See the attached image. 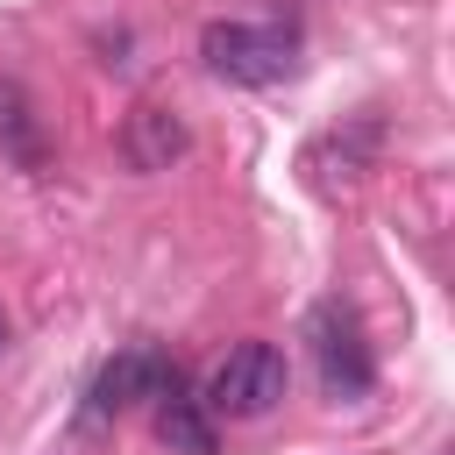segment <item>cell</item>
I'll list each match as a JSON object with an SVG mask.
<instances>
[{
  "label": "cell",
  "instance_id": "cell-5",
  "mask_svg": "<svg viewBox=\"0 0 455 455\" xmlns=\"http://www.w3.org/2000/svg\"><path fill=\"white\" fill-rule=\"evenodd\" d=\"M121 156H128V171H171L178 156H185V121L171 114V107H135L128 121H121Z\"/></svg>",
  "mask_w": 455,
  "mask_h": 455
},
{
  "label": "cell",
  "instance_id": "cell-7",
  "mask_svg": "<svg viewBox=\"0 0 455 455\" xmlns=\"http://www.w3.org/2000/svg\"><path fill=\"white\" fill-rule=\"evenodd\" d=\"M0 142H7L21 164H43V149H36V114H28V100H21L14 85H0Z\"/></svg>",
  "mask_w": 455,
  "mask_h": 455
},
{
  "label": "cell",
  "instance_id": "cell-1",
  "mask_svg": "<svg viewBox=\"0 0 455 455\" xmlns=\"http://www.w3.org/2000/svg\"><path fill=\"white\" fill-rule=\"evenodd\" d=\"M284 391H291V370H284V348H270V341H242V348H228V363L206 377V412H220V419H263V412H277L284 405Z\"/></svg>",
  "mask_w": 455,
  "mask_h": 455
},
{
  "label": "cell",
  "instance_id": "cell-2",
  "mask_svg": "<svg viewBox=\"0 0 455 455\" xmlns=\"http://www.w3.org/2000/svg\"><path fill=\"white\" fill-rule=\"evenodd\" d=\"M306 341H313V363H320V391H327V398H341V405L370 398V384H377V363H370L363 320H355L341 299L313 306V320H306Z\"/></svg>",
  "mask_w": 455,
  "mask_h": 455
},
{
  "label": "cell",
  "instance_id": "cell-4",
  "mask_svg": "<svg viewBox=\"0 0 455 455\" xmlns=\"http://www.w3.org/2000/svg\"><path fill=\"white\" fill-rule=\"evenodd\" d=\"M171 384H178V363H171L164 348H121V355L92 377L85 419H107V412H128V405H142V398H164Z\"/></svg>",
  "mask_w": 455,
  "mask_h": 455
},
{
  "label": "cell",
  "instance_id": "cell-3",
  "mask_svg": "<svg viewBox=\"0 0 455 455\" xmlns=\"http://www.w3.org/2000/svg\"><path fill=\"white\" fill-rule=\"evenodd\" d=\"M199 57L228 85H270V78H284L291 43L277 28H256V21H206L199 28Z\"/></svg>",
  "mask_w": 455,
  "mask_h": 455
},
{
  "label": "cell",
  "instance_id": "cell-6",
  "mask_svg": "<svg viewBox=\"0 0 455 455\" xmlns=\"http://www.w3.org/2000/svg\"><path fill=\"white\" fill-rule=\"evenodd\" d=\"M156 434H164V448H171V455H220L213 412H206L199 398H185L178 384H171V391H164V405H156Z\"/></svg>",
  "mask_w": 455,
  "mask_h": 455
},
{
  "label": "cell",
  "instance_id": "cell-8",
  "mask_svg": "<svg viewBox=\"0 0 455 455\" xmlns=\"http://www.w3.org/2000/svg\"><path fill=\"white\" fill-rule=\"evenodd\" d=\"M0 341H7V313H0Z\"/></svg>",
  "mask_w": 455,
  "mask_h": 455
}]
</instances>
